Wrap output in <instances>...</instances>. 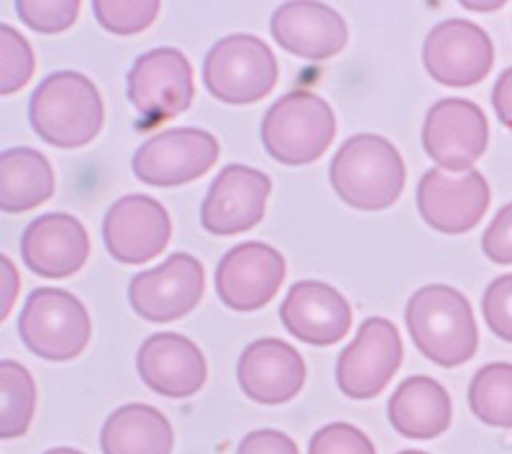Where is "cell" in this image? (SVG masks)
<instances>
[{
    "mask_svg": "<svg viewBox=\"0 0 512 454\" xmlns=\"http://www.w3.org/2000/svg\"><path fill=\"white\" fill-rule=\"evenodd\" d=\"M404 318L416 348L438 366H460L478 348L472 306L452 286L428 284L418 288L406 304Z\"/></svg>",
    "mask_w": 512,
    "mask_h": 454,
    "instance_id": "1",
    "label": "cell"
},
{
    "mask_svg": "<svg viewBox=\"0 0 512 454\" xmlns=\"http://www.w3.org/2000/svg\"><path fill=\"white\" fill-rule=\"evenodd\" d=\"M32 130L56 148H80L96 138L104 104L94 82L74 70L48 74L28 102Z\"/></svg>",
    "mask_w": 512,
    "mask_h": 454,
    "instance_id": "2",
    "label": "cell"
},
{
    "mask_svg": "<svg viewBox=\"0 0 512 454\" xmlns=\"http://www.w3.org/2000/svg\"><path fill=\"white\" fill-rule=\"evenodd\" d=\"M406 168L392 142L378 134H354L332 156L330 184L352 208L384 210L404 188Z\"/></svg>",
    "mask_w": 512,
    "mask_h": 454,
    "instance_id": "3",
    "label": "cell"
},
{
    "mask_svg": "<svg viewBox=\"0 0 512 454\" xmlns=\"http://www.w3.org/2000/svg\"><path fill=\"white\" fill-rule=\"evenodd\" d=\"M336 136V118L324 98L310 90L280 96L264 114L260 138L266 152L288 166L318 160Z\"/></svg>",
    "mask_w": 512,
    "mask_h": 454,
    "instance_id": "4",
    "label": "cell"
},
{
    "mask_svg": "<svg viewBox=\"0 0 512 454\" xmlns=\"http://www.w3.org/2000/svg\"><path fill=\"white\" fill-rule=\"evenodd\" d=\"M90 332L88 310L64 288L42 286L32 290L18 316V334L24 346L50 362L80 356Z\"/></svg>",
    "mask_w": 512,
    "mask_h": 454,
    "instance_id": "5",
    "label": "cell"
},
{
    "mask_svg": "<svg viewBox=\"0 0 512 454\" xmlns=\"http://www.w3.org/2000/svg\"><path fill=\"white\" fill-rule=\"evenodd\" d=\"M202 78L208 92L232 106H246L270 94L278 64L270 46L252 34H230L206 54Z\"/></svg>",
    "mask_w": 512,
    "mask_h": 454,
    "instance_id": "6",
    "label": "cell"
},
{
    "mask_svg": "<svg viewBox=\"0 0 512 454\" xmlns=\"http://www.w3.org/2000/svg\"><path fill=\"white\" fill-rule=\"evenodd\" d=\"M126 96L146 126L170 120L192 104V64L176 48H152L140 54L128 70Z\"/></svg>",
    "mask_w": 512,
    "mask_h": 454,
    "instance_id": "7",
    "label": "cell"
},
{
    "mask_svg": "<svg viewBox=\"0 0 512 454\" xmlns=\"http://www.w3.org/2000/svg\"><path fill=\"white\" fill-rule=\"evenodd\" d=\"M218 154V140L208 130L170 128L138 146L132 172L146 186H182L204 176L216 164Z\"/></svg>",
    "mask_w": 512,
    "mask_h": 454,
    "instance_id": "8",
    "label": "cell"
},
{
    "mask_svg": "<svg viewBox=\"0 0 512 454\" xmlns=\"http://www.w3.org/2000/svg\"><path fill=\"white\" fill-rule=\"evenodd\" d=\"M402 364L398 328L380 316L366 318L356 338L338 354L336 384L354 400L378 396Z\"/></svg>",
    "mask_w": 512,
    "mask_h": 454,
    "instance_id": "9",
    "label": "cell"
},
{
    "mask_svg": "<svg viewBox=\"0 0 512 454\" xmlns=\"http://www.w3.org/2000/svg\"><path fill=\"white\" fill-rule=\"evenodd\" d=\"M488 138L486 114L466 98H442L426 112L422 146L444 170L468 172L486 152Z\"/></svg>",
    "mask_w": 512,
    "mask_h": 454,
    "instance_id": "10",
    "label": "cell"
},
{
    "mask_svg": "<svg viewBox=\"0 0 512 454\" xmlns=\"http://www.w3.org/2000/svg\"><path fill=\"white\" fill-rule=\"evenodd\" d=\"M426 72L450 88H468L482 82L494 64L490 36L474 22L450 18L436 24L422 48Z\"/></svg>",
    "mask_w": 512,
    "mask_h": 454,
    "instance_id": "11",
    "label": "cell"
},
{
    "mask_svg": "<svg viewBox=\"0 0 512 454\" xmlns=\"http://www.w3.org/2000/svg\"><path fill=\"white\" fill-rule=\"evenodd\" d=\"M202 292L204 266L192 254L176 252L130 280L128 302L144 320L164 324L186 316L200 302Z\"/></svg>",
    "mask_w": 512,
    "mask_h": 454,
    "instance_id": "12",
    "label": "cell"
},
{
    "mask_svg": "<svg viewBox=\"0 0 512 454\" xmlns=\"http://www.w3.org/2000/svg\"><path fill=\"white\" fill-rule=\"evenodd\" d=\"M416 204L430 228L442 234H464L488 210L490 186L478 170L454 174L430 168L418 182Z\"/></svg>",
    "mask_w": 512,
    "mask_h": 454,
    "instance_id": "13",
    "label": "cell"
},
{
    "mask_svg": "<svg viewBox=\"0 0 512 454\" xmlns=\"http://www.w3.org/2000/svg\"><path fill=\"white\" fill-rule=\"evenodd\" d=\"M172 222L166 208L146 194H126L112 202L102 222L108 254L122 264L138 266L156 258L168 244Z\"/></svg>",
    "mask_w": 512,
    "mask_h": 454,
    "instance_id": "14",
    "label": "cell"
},
{
    "mask_svg": "<svg viewBox=\"0 0 512 454\" xmlns=\"http://www.w3.org/2000/svg\"><path fill=\"white\" fill-rule=\"evenodd\" d=\"M286 276L284 256L264 242H240L218 262L214 284L220 300L238 312L266 306Z\"/></svg>",
    "mask_w": 512,
    "mask_h": 454,
    "instance_id": "15",
    "label": "cell"
},
{
    "mask_svg": "<svg viewBox=\"0 0 512 454\" xmlns=\"http://www.w3.org/2000/svg\"><path fill=\"white\" fill-rule=\"evenodd\" d=\"M270 190L272 182L264 172L244 164L224 166L200 208L204 230L214 236H234L254 228L264 216Z\"/></svg>",
    "mask_w": 512,
    "mask_h": 454,
    "instance_id": "16",
    "label": "cell"
},
{
    "mask_svg": "<svg viewBox=\"0 0 512 454\" xmlns=\"http://www.w3.org/2000/svg\"><path fill=\"white\" fill-rule=\"evenodd\" d=\"M278 312L286 330L310 346L336 344L352 326L348 300L320 280L294 282Z\"/></svg>",
    "mask_w": 512,
    "mask_h": 454,
    "instance_id": "17",
    "label": "cell"
},
{
    "mask_svg": "<svg viewBox=\"0 0 512 454\" xmlns=\"http://www.w3.org/2000/svg\"><path fill=\"white\" fill-rule=\"evenodd\" d=\"M20 254L34 274L58 280L76 274L84 266L90 254V238L78 218L48 212L26 226Z\"/></svg>",
    "mask_w": 512,
    "mask_h": 454,
    "instance_id": "18",
    "label": "cell"
},
{
    "mask_svg": "<svg viewBox=\"0 0 512 454\" xmlns=\"http://www.w3.org/2000/svg\"><path fill=\"white\" fill-rule=\"evenodd\" d=\"M136 368L142 382L168 398H188L196 394L208 376V366L200 348L176 332L148 336L136 354Z\"/></svg>",
    "mask_w": 512,
    "mask_h": 454,
    "instance_id": "19",
    "label": "cell"
},
{
    "mask_svg": "<svg viewBox=\"0 0 512 454\" xmlns=\"http://www.w3.org/2000/svg\"><path fill=\"white\" fill-rule=\"evenodd\" d=\"M242 392L258 404H284L304 386L306 366L300 352L280 338L250 342L236 366Z\"/></svg>",
    "mask_w": 512,
    "mask_h": 454,
    "instance_id": "20",
    "label": "cell"
},
{
    "mask_svg": "<svg viewBox=\"0 0 512 454\" xmlns=\"http://www.w3.org/2000/svg\"><path fill=\"white\" fill-rule=\"evenodd\" d=\"M270 34L280 48L306 60L332 58L348 42L344 18L330 6L310 0L280 4L270 18Z\"/></svg>",
    "mask_w": 512,
    "mask_h": 454,
    "instance_id": "21",
    "label": "cell"
},
{
    "mask_svg": "<svg viewBox=\"0 0 512 454\" xmlns=\"http://www.w3.org/2000/svg\"><path fill=\"white\" fill-rule=\"evenodd\" d=\"M388 420L406 438L430 440L440 436L452 420L446 388L430 376H410L398 384L388 400Z\"/></svg>",
    "mask_w": 512,
    "mask_h": 454,
    "instance_id": "22",
    "label": "cell"
},
{
    "mask_svg": "<svg viewBox=\"0 0 512 454\" xmlns=\"http://www.w3.org/2000/svg\"><path fill=\"white\" fill-rule=\"evenodd\" d=\"M102 454H170L174 430L154 406L132 402L116 408L100 430Z\"/></svg>",
    "mask_w": 512,
    "mask_h": 454,
    "instance_id": "23",
    "label": "cell"
},
{
    "mask_svg": "<svg viewBox=\"0 0 512 454\" xmlns=\"http://www.w3.org/2000/svg\"><path fill=\"white\" fill-rule=\"evenodd\" d=\"M54 194V172L44 154L28 146L6 148L0 154V208L26 212Z\"/></svg>",
    "mask_w": 512,
    "mask_h": 454,
    "instance_id": "24",
    "label": "cell"
},
{
    "mask_svg": "<svg viewBox=\"0 0 512 454\" xmlns=\"http://www.w3.org/2000/svg\"><path fill=\"white\" fill-rule=\"evenodd\" d=\"M468 404L484 424L512 428V364L490 362L482 366L470 382Z\"/></svg>",
    "mask_w": 512,
    "mask_h": 454,
    "instance_id": "25",
    "label": "cell"
},
{
    "mask_svg": "<svg viewBox=\"0 0 512 454\" xmlns=\"http://www.w3.org/2000/svg\"><path fill=\"white\" fill-rule=\"evenodd\" d=\"M0 438L26 434L36 404V388L30 372L14 360L0 362Z\"/></svg>",
    "mask_w": 512,
    "mask_h": 454,
    "instance_id": "26",
    "label": "cell"
},
{
    "mask_svg": "<svg viewBox=\"0 0 512 454\" xmlns=\"http://www.w3.org/2000/svg\"><path fill=\"white\" fill-rule=\"evenodd\" d=\"M34 72L28 40L10 24H0V94L22 90Z\"/></svg>",
    "mask_w": 512,
    "mask_h": 454,
    "instance_id": "27",
    "label": "cell"
},
{
    "mask_svg": "<svg viewBox=\"0 0 512 454\" xmlns=\"http://www.w3.org/2000/svg\"><path fill=\"white\" fill-rule=\"evenodd\" d=\"M92 12L96 22L120 36H130L146 30L158 16L160 12V2L156 0H138V2H106V0H96L92 2Z\"/></svg>",
    "mask_w": 512,
    "mask_h": 454,
    "instance_id": "28",
    "label": "cell"
},
{
    "mask_svg": "<svg viewBox=\"0 0 512 454\" xmlns=\"http://www.w3.org/2000/svg\"><path fill=\"white\" fill-rule=\"evenodd\" d=\"M18 18L32 30L42 34H56L68 30L78 16L80 2L76 0H18L16 4Z\"/></svg>",
    "mask_w": 512,
    "mask_h": 454,
    "instance_id": "29",
    "label": "cell"
},
{
    "mask_svg": "<svg viewBox=\"0 0 512 454\" xmlns=\"http://www.w3.org/2000/svg\"><path fill=\"white\" fill-rule=\"evenodd\" d=\"M308 454H376L372 440L348 422H332L314 432Z\"/></svg>",
    "mask_w": 512,
    "mask_h": 454,
    "instance_id": "30",
    "label": "cell"
},
{
    "mask_svg": "<svg viewBox=\"0 0 512 454\" xmlns=\"http://www.w3.org/2000/svg\"><path fill=\"white\" fill-rule=\"evenodd\" d=\"M482 314L498 338L512 342V274H502L488 284L482 296Z\"/></svg>",
    "mask_w": 512,
    "mask_h": 454,
    "instance_id": "31",
    "label": "cell"
},
{
    "mask_svg": "<svg viewBox=\"0 0 512 454\" xmlns=\"http://www.w3.org/2000/svg\"><path fill=\"white\" fill-rule=\"evenodd\" d=\"M482 250L496 264H512V202L502 206L484 230Z\"/></svg>",
    "mask_w": 512,
    "mask_h": 454,
    "instance_id": "32",
    "label": "cell"
},
{
    "mask_svg": "<svg viewBox=\"0 0 512 454\" xmlns=\"http://www.w3.org/2000/svg\"><path fill=\"white\" fill-rule=\"evenodd\" d=\"M236 454H298V448L288 434L272 428H260L248 432L240 440Z\"/></svg>",
    "mask_w": 512,
    "mask_h": 454,
    "instance_id": "33",
    "label": "cell"
},
{
    "mask_svg": "<svg viewBox=\"0 0 512 454\" xmlns=\"http://www.w3.org/2000/svg\"><path fill=\"white\" fill-rule=\"evenodd\" d=\"M492 106L500 122L512 130V66L506 68L494 82Z\"/></svg>",
    "mask_w": 512,
    "mask_h": 454,
    "instance_id": "34",
    "label": "cell"
},
{
    "mask_svg": "<svg viewBox=\"0 0 512 454\" xmlns=\"http://www.w3.org/2000/svg\"><path fill=\"white\" fill-rule=\"evenodd\" d=\"M0 272H2V298H4V308H2V320L8 316L12 302L18 294V274L8 260V256H0Z\"/></svg>",
    "mask_w": 512,
    "mask_h": 454,
    "instance_id": "35",
    "label": "cell"
},
{
    "mask_svg": "<svg viewBox=\"0 0 512 454\" xmlns=\"http://www.w3.org/2000/svg\"><path fill=\"white\" fill-rule=\"evenodd\" d=\"M462 6L466 8H482V10H494V8H500L504 6V2H494V4H486V2H462Z\"/></svg>",
    "mask_w": 512,
    "mask_h": 454,
    "instance_id": "36",
    "label": "cell"
},
{
    "mask_svg": "<svg viewBox=\"0 0 512 454\" xmlns=\"http://www.w3.org/2000/svg\"><path fill=\"white\" fill-rule=\"evenodd\" d=\"M44 454H84V452H80V450H76V448L60 446V448H50V450H46Z\"/></svg>",
    "mask_w": 512,
    "mask_h": 454,
    "instance_id": "37",
    "label": "cell"
},
{
    "mask_svg": "<svg viewBox=\"0 0 512 454\" xmlns=\"http://www.w3.org/2000/svg\"><path fill=\"white\" fill-rule=\"evenodd\" d=\"M398 454H428V452H422V450H402Z\"/></svg>",
    "mask_w": 512,
    "mask_h": 454,
    "instance_id": "38",
    "label": "cell"
}]
</instances>
